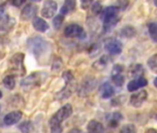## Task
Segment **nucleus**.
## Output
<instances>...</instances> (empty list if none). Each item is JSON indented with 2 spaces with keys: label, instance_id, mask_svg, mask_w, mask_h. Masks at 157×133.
I'll return each mask as SVG.
<instances>
[{
  "label": "nucleus",
  "instance_id": "20",
  "mask_svg": "<svg viewBox=\"0 0 157 133\" xmlns=\"http://www.w3.org/2000/svg\"><path fill=\"white\" fill-rule=\"evenodd\" d=\"M76 8V1H73V0H67V1H65V3L63 4L61 10H60V14H62L63 16L68 14L69 12L73 11Z\"/></svg>",
  "mask_w": 157,
  "mask_h": 133
},
{
  "label": "nucleus",
  "instance_id": "5",
  "mask_svg": "<svg viewBox=\"0 0 157 133\" xmlns=\"http://www.w3.org/2000/svg\"><path fill=\"white\" fill-rule=\"evenodd\" d=\"M43 73H32L31 75H29L28 77H26L25 79L22 80L21 82V86L26 88V89H33V87H36L38 85H40L43 81Z\"/></svg>",
  "mask_w": 157,
  "mask_h": 133
},
{
  "label": "nucleus",
  "instance_id": "18",
  "mask_svg": "<svg viewBox=\"0 0 157 133\" xmlns=\"http://www.w3.org/2000/svg\"><path fill=\"white\" fill-rule=\"evenodd\" d=\"M100 93L103 99H108L115 94V90L109 82H105L100 88Z\"/></svg>",
  "mask_w": 157,
  "mask_h": 133
},
{
  "label": "nucleus",
  "instance_id": "41",
  "mask_svg": "<svg viewBox=\"0 0 157 133\" xmlns=\"http://www.w3.org/2000/svg\"><path fill=\"white\" fill-rule=\"evenodd\" d=\"M153 3H154V5H155V6L157 7V0H155V1H154Z\"/></svg>",
  "mask_w": 157,
  "mask_h": 133
},
{
  "label": "nucleus",
  "instance_id": "21",
  "mask_svg": "<svg viewBox=\"0 0 157 133\" xmlns=\"http://www.w3.org/2000/svg\"><path fill=\"white\" fill-rule=\"evenodd\" d=\"M123 119V116L119 112H115L113 113L110 117L108 118V125L110 127H117L118 123Z\"/></svg>",
  "mask_w": 157,
  "mask_h": 133
},
{
  "label": "nucleus",
  "instance_id": "25",
  "mask_svg": "<svg viewBox=\"0 0 157 133\" xmlns=\"http://www.w3.org/2000/svg\"><path fill=\"white\" fill-rule=\"evenodd\" d=\"M111 80H112L113 83L117 87H121L125 82V77H124L123 73L111 74Z\"/></svg>",
  "mask_w": 157,
  "mask_h": 133
},
{
  "label": "nucleus",
  "instance_id": "4",
  "mask_svg": "<svg viewBox=\"0 0 157 133\" xmlns=\"http://www.w3.org/2000/svg\"><path fill=\"white\" fill-rule=\"evenodd\" d=\"M64 34L67 38H80L84 39L86 37V32L84 29L78 24L72 23L65 28Z\"/></svg>",
  "mask_w": 157,
  "mask_h": 133
},
{
  "label": "nucleus",
  "instance_id": "12",
  "mask_svg": "<svg viewBox=\"0 0 157 133\" xmlns=\"http://www.w3.org/2000/svg\"><path fill=\"white\" fill-rule=\"evenodd\" d=\"M147 96H148L147 92L145 90H141V91H140V92H138V93H134V94H132L130 96L129 103L133 107L139 108L146 101Z\"/></svg>",
  "mask_w": 157,
  "mask_h": 133
},
{
  "label": "nucleus",
  "instance_id": "10",
  "mask_svg": "<svg viewBox=\"0 0 157 133\" xmlns=\"http://www.w3.org/2000/svg\"><path fill=\"white\" fill-rule=\"evenodd\" d=\"M14 25V20L12 21L7 13L4 7L0 6V30H10Z\"/></svg>",
  "mask_w": 157,
  "mask_h": 133
},
{
  "label": "nucleus",
  "instance_id": "16",
  "mask_svg": "<svg viewBox=\"0 0 157 133\" xmlns=\"http://www.w3.org/2000/svg\"><path fill=\"white\" fill-rule=\"evenodd\" d=\"M148 84V82L145 78L141 77L137 80H132L128 82V92H135L137 91L140 87H145Z\"/></svg>",
  "mask_w": 157,
  "mask_h": 133
},
{
  "label": "nucleus",
  "instance_id": "38",
  "mask_svg": "<svg viewBox=\"0 0 157 133\" xmlns=\"http://www.w3.org/2000/svg\"><path fill=\"white\" fill-rule=\"evenodd\" d=\"M145 133H157V130L154 128H148V129H146Z\"/></svg>",
  "mask_w": 157,
  "mask_h": 133
},
{
  "label": "nucleus",
  "instance_id": "28",
  "mask_svg": "<svg viewBox=\"0 0 157 133\" xmlns=\"http://www.w3.org/2000/svg\"><path fill=\"white\" fill-rule=\"evenodd\" d=\"M64 19H65V16H63L62 14H59V15H56L54 20H53V26L56 30H59L60 27L62 26L63 22H64Z\"/></svg>",
  "mask_w": 157,
  "mask_h": 133
},
{
  "label": "nucleus",
  "instance_id": "9",
  "mask_svg": "<svg viewBox=\"0 0 157 133\" xmlns=\"http://www.w3.org/2000/svg\"><path fill=\"white\" fill-rule=\"evenodd\" d=\"M57 10V4L55 1H45L44 3L41 14L45 19H51L55 16Z\"/></svg>",
  "mask_w": 157,
  "mask_h": 133
},
{
  "label": "nucleus",
  "instance_id": "42",
  "mask_svg": "<svg viewBox=\"0 0 157 133\" xmlns=\"http://www.w3.org/2000/svg\"><path fill=\"white\" fill-rule=\"evenodd\" d=\"M155 118L157 119V114H156V116H155Z\"/></svg>",
  "mask_w": 157,
  "mask_h": 133
},
{
  "label": "nucleus",
  "instance_id": "23",
  "mask_svg": "<svg viewBox=\"0 0 157 133\" xmlns=\"http://www.w3.org/2000/svg\"><path fill=\"white\" fill-rule=\"evenodd\" d=\"M3 85L8 90H13L16 86L15 77L13 75H8L3 79Z\"/></svg>",
  "mask_w": 157,
  "mask_h": 133
},
{
  "label": "nucleus",
  "instance_id": "30",
  "mask_svg": "<svg viewBox=\"0 0 157 133\" xmlns=\"http://www.w3.org/2000/svg\"><path fill=\"white\" fill-rule=\"evenodd\" d=\"M64 81H65V83H70V82H74V76L72 74V72L70 70H67L63 73L62 75Z\"/></svg>",
  "mask_w": 157,
  "mask_h": 133
},
{
  "label": "nucleus",
  "instance_id": "8",
  "mask_svg": "<svg viewBox=\"0 0 157 133\" xmlns=\"http://www.w3.org/2000/svg\"><path fill=\"white\" fill-rule=\"evenodd\" d=\"M105 49L112 55H117L121 54L123 46L119 40L116 38H109L105 42Z\"/></svg>",
  "mask_w": 157,
  "mask_h": 133
},
{
  "label": "nucleus",
  "instance_id": "27",
  "mask_svg": "<svg viewBox=\"0 0 157 133\" xmlns=\"http://www.w3.org/2000/svg\"><path fill=\"white\" fill-rule=\"evenodd\" d=\"M19 129L22 132V133H30L33 129V124L31 121L27 120V121H24L22 123L20 124L19 126Z\"/></svg>",
  "mask_w": 157,
  "mask_h": 133
},
{
  "label": "nucleus",
  "instance_id": "24",
  "mask_svg": "<svg viewBox=\"0 0 157 133\" xmlns=\"http://www.w3.org/2000/svg\"><path fill=\"white\" fill-rule=\"evenodd\" d=\"M148 32L150 37L154 43H157V22H151L148 25Z\"/></svg>",
  "mask_w": 157,
  "mask_h": 133
},
{
  "label": "nucleus",
  "instance_id": "6",
  "mask_svg": "<svg viewBox=\"0 0 157 133\" xmlns=\"http://www.w3.org/2000/svg\"><path fill=\"white\" fill-rule=\"evenodd\" d=\"M24 55L21 53H18L16 55H14L11 59H10V65H11V68L13 70H15L19 75H25L26 70L24 68Z\"/></svg>",
  "mask_w": 157,
  "mask_h": 133
},
{
  "label": "nucleus",
  "instance_id": "37",
  "mask_svg": "<svg viewBox=\"0 0 157 133\" xmlns=\"http://www.w3.org/2000/svg\"><path fill=\"white\" fill-rule=\"evenodd\" d=\"M68 133H83V132L80 128H72Z\"/></svg>",
  "mask_w": 157,
  "mask_h": 133
},
{
  "label": "nucleus",
  "instance_id": "13",
  "mask_svg": "<svg viewBox=\"0 0 157 133\" xmlns=\"http://www.w3.org/2000/svg\"><path fill=\"white\" fill-rule=\"evenodd\" d=\"M22 117V112L20 110H16L13 112L9 113L4 117V123L7 126H11L14 124H17Z\"/></svg>",
  "mask_w": 157,
  "mask_h": 133
},
{
  "label": "nucleus",
  "instance_id": "34",
  "mask_svg": "<svg viewBox=\"0 0 157 133\" xmlns=\"http://www.w3.org/2000/svg\"><path fill=\"white\" fill-rule=\"evenodd\" d=\"M128 1H119L118 3H117V8L120 10V9H122V10H125L127 7H128Z\"/></svg>",
  "mask_w": 157,
  "mask_h": 133
},
{
  "label": "nucleus",
  "instance_id": "40",
  "mask_svg": "<svg viewBox=\"0 0 157 133\" xmlns=\"http://www.w3.org/2000/svg\"><path fill=\"white\" fill-rule=\"evenodd\" d=\"M2 96H3V93H2V92H1V91H0V99L2 98Z\"/></svg>",
  "mask_w": 157,
  "mask_h": 133
},
{
  "label": "nucleus",
  "instance_id": "19",
  "mask_svg": "<svg viewBox=\"0 0 157 133\" xmlns=\"http://www.w3.org/2000/svg\"><path fill=\"white\" fill-rule=\"evenodd\" d=\"M88 133H103L104 132V126L102 123L96 120H91L87 126Z\"/></svg>",
  "mask_w": 157,
  "mask_h": 133
},
{
  "label": "nucleus",
  "instance_id": "29",
  "mask_svg": "<svg viewBox=\"0 0 157 133\" xmlns=\"http://www.w3.org/2000/svg\"><path fill=\"white\" fill-rule=\"evenodd\" d=\"M92 11L94 14L95 15H99V14H102L104 9H103V6L101 5V3L99 2H94L93 5H92Z\"/></svg>",
  "mask_w": 157,
  "mask_h": 133
},
{
  "label": "nucleus",
  "instance_id": "32",
  "mask_svg": "<svg viewBox=\"0 0 157 133\" xmlns=\"http://www.w3.org/2000/svg\"><path fill=\"white\" fill-rule=\"evenodd\" d=\"M50 129H51V133H62V131H63V127L61 125L51 126Z\"/></svg>",
  "mask_w": 157,
  "mask_h": 133
},
{
  "label": "nucleus",
  "instance_id": "2",
  "mask_svg": "<svg viewBox=\"0 0 157 133\" xmlns=\"http://www.w3.org/2000/svg\"><path fill=\"white\" fill-rule=\"evenodd\" d=\"M49 43L41 36L31 37L27 41V47L35 56L40 57L49 50Z\"/></svg>",
  "mask_w": 157,
  "mask_h": 133
},
{
  "label": "nucleus",
  "instance_id": "17",
  "mask_svg": "<svg viewBox=\"0 0 157 133\" xmlns=\"http://www.w3.org/2000/svg\"><path fill=\"white\" fill-rule=\"evenodd\" d=\"M33 28L36 31H38L40 32H45L49 29L48 23L44 20H43L42 18H38V17H36V18L33 19Z\"/></svg>",
  "mask_w": 157,
  "mask_h": 133
},
{
  "label": "nucleus",
  "instance_id": "33",
  "mask_svg": "<svg viewBox=\"0 0 157 133\" xmlns=\"http://www.w3.org/2000/svg\"><path fill=\"white\" fill-rule=\"evenodd\" d=\"M61 66H62V62L59 58L56 59L53 63V66H52V70H59L61 68Z\"/></svg>",
  "mask_w": 157,
  "mask_h": 133
},
{
  "label": "nucleus",
  "instance_id": "15",
  "mask_svg": "<svg viewBox=\"0 0 157 133\" xmlns=\"http://www.w3.org/2000/svg\"><path fill=\"white\" fill-rule=\"evenodd\" d=\"M144 72L143 66L140 64H135L129 66V69L128 70V77L130 78H134V80H137L139 78L142 77V74Z\"/></svg>",
  "mask_w": 157,
  "mask_h": 133
},
{
  "label": "nucleus",
  "instance_id": "31",
  "mask_svg": "<svg viewBox=\"0 0 157 133\" xmlns=\"http://www.w3.org/2000/svg\"><path fill=\"white\" fill-rule=\"evenodd\" d=\"M120 133H136V127L133 125H126L124 126L121 130Z\"/></svg>",
  "mask_w": 157,
  "mask_h": 133
},
{
  "label": "nucleus",
  "instance_id": "11",
  "mask_svg": "<svg viewBox=\"0 0 157 133\" xmlns=\"http://www.w3.org/2000/svg\"><path fill=\"white\" fill-rule=\"evenodd\" d=\"M38 8L36 5L33 3H28L24 6L21 13V19L22 21H30L31 19L34 18L37 13Z\"/></svg>",
  "mask_w": 157,
  "mask_h": 133
},
{
  "label": "nucleus",
  "instance_id": "7",
  "mask_svg": "<svg viewBox=\"0 0 157 133\" xmlns=\"http://www.w3.org/2000/svg\"><path fill=\"white\" fill-rule=\"evenodd\" d=\"M95 86H96L95 79L93 77H88L82 82L80 88L78 90V93L81 97H85L94 90Z\"/></svg>",
  "mask_w": 157,
  "mask_h": 133
},
{
  "label": "nucleus",
  "instance_id": "39",
  "mask_svg": "<svg viewBox=\"0 0 157 133\" xmlns=\"http://www.w3.org/2000/svg\"><path fill=\"white\" fill-rule=\"evenodd\" d=\"M153 84H154V86L157 88V78H155V79H154V81H153Z\"/></svg>",
  "mask_w": 157,
  "mask_h": 133
},
{
  "label": "nucleus",
  "instance_id": "35",
  "mask_svg": "<svg viewBox=\"0 0 157 133\" xmlns=\"http://www.w3.org/2000/svg\"><path fill=\"white\" fill-rule=\"evenodd\" d=\"M91 4H92L91 1H82V9L86 10V9L90 8Z\"/></svg>",
  "mask_w": 157,
  "mask_h": 133
},
{
  "label": "nucleus",
  "instance_id": "36",
  "mask_svg": "<svg viewBox=\"0 0 157 133\" xmlns=\"http://www.w3.org/2000/svg\"><path fill=\"white\" fill-rule=\"evenodd\" d=\"M25 4V1H20V0H15V1H12V5L15 7H21V5Z\"/></svg>",
  "mask_w": 157,
  "mask_h": 133
},
{
  "label": "nucleus",
  "instance_id": "22",
  "mask_svg": "<svg viewBox=\"0 0 157 133\" xmlns=\"http://www.w3.org/2000/svg\"><path fill=\"white\" fill-rule=\"evenodd\" d=\"M136 34V30L132 26H125L120 31V35L124 38H132Z\"/></svg>",
  "mask_w": 157,
  "mask_h": 133
},
{
  "label": "nucleus",
  "instance_id": "43",
  "mask_svg": "<svg viewBox=\"0 0 157 133\" xmlns=\"http://www.w3.org/2000/svg\"><path fill=\"white\" fill-rule=\"evenodd\" d=\"M0 112H1V107H0Z\"/></svg>",
  "mask_w": 157,
  "mask_h": 133
},
{
  "label": "nucleus",
  "instance_id": "26",
  "mask_svg": "<svg viewBox=\"0 0 157 133\" xmlns=\"http://www.w3.org/2000/svg\"><path fill=\"white\" fill-rule=\"evenodd\" d=\"M147 64H148V66H149L150 70H151L152 72L157 73V54L151 55V56L149 58Z\"/></svg>",
  "mask_w": 157,
  "mask_h": 133
},
{
  "label": "nucleus",
  "instance_id": "1",
  "mask_svg": "<svg viewBox=\"0 0 157 133\" xmlns=\"http://www.w3.org/2000/svg\"><path fill=\"white\" fill-rule=\"evenodd\" d=\"M119 9L116 6H109L104 9L101 19L103 21V28L105 32L114 28L119 21Z\"/></svg>",
  "mask_w": 157,
  "mask_h": 133
},
{
  "label": "nucleus",
  "instance_id": "3",
  "mask_svg": "<svg viewBox=\"0 0 157 133\" xmlns=\"http://www.w3.org/2000/svg\"><path fill=\"white\" fill-rule=\"evenodd\" d=\"M73 109L71 104H67L64 106H62L50 119L49 124L51 126H56V125H61L63 121H65L67 118H68L72 115Z\"/></svg>",
  "mask_w": 157,
  "mask_h": 133
},
{
  "label": "nucleus",
  "instance_id": "14",
  "mask_svg": "<svg viewBox=\"0 0 157 133\" xmlns=\"http://www.w3.org/2000/svg\"><path fill=\"white\" fill-rule=\"evenodd\" d=\"M111 62V59L108 55H102L99 59H97L95 62H94L93 64V68L95 70H98V71H101V70H104L105 69H106V66L109 65V63Z\"/></svg>",
  "mask_w": 157,
  "mask_h": 133
}]
</instances>
